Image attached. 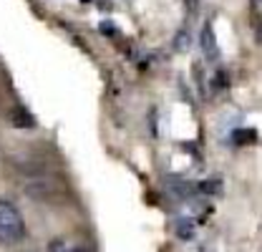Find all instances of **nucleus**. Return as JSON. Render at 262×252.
Instances as JSON below:
<instances>
[{"label": "nucleus", "mask_w": 262, "mask_h": 252, "mask_svg": "<svg viewBox=\"0 0 262 252\" xmlns=\"http://www.w3.org/2000/svg\"><path fill=\"white\" fill-rule=\"evenodd\" d=\"M26 235L23 215L5 199H0V245H15Z\"/></svg>", "instance_id": "nucleus-1"}, {"label": "nucleus", "mask_w": 262, "mask_h": 252, "mask_svg": "<svg viewBox=\"0 0 262 252\" xmlns=\"http://www.w3.org/2000/svg\"><path fill=\"white\" fill-rule=\"evenodd\" d=\"M202 51H204V56H207L209 61H217V58H220V48H217L212 26H204V31H202Z\"/></svg>", "instance_id": "nucleus-2"}, {"label": "nucleus", "mask_w": 262, "mask_h": 252, "mask_svg": "<svg viewBox=\"0 0 262 252\" xmlns=\"http://www.w3.org/2000/svg\"><path fill=\"white\" fill-rule=\"evenodd\" d=\"M189 46H192V35H189V31L177 33V38H174V48H177V51H189Z\"/></svg>", "instance_id": "nucleus-3"}, {"label": "nucleus", "mask_w": 262, "mask_h": 252, "mask_svg": "<svg viewBox=\"0 0 262 252\" xmlns=\"http://www.w3.org/2000/svg\"><path fill=\"white\" fill-rule=\"evenodd\" d=\"M63 252H86V250H81V247H71V250H63Z\"/></svg>", "instance_id": "nucleus-4"}]
</instances>
